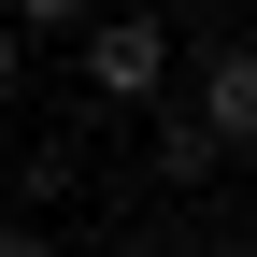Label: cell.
<instances>
[{"mask_svg":"<svg viewBox=\"0 0 257 257\" xmlns=\"http://www.w3.org/2000/svg\"><path fill=\"white\" fill-rule=\"evenodd\" d=\"M86 43V100H172V15H157V0H100V15L72 29Z\"/></svg>","mask_w":257,"mask_h":257,"instance_id":"obj_1","label":"cell"},{"mask_svg":"<svg viewBox=\"0 0 257 257\" xmlns=\"http://www.w3.org/2000/svg\"><path fill=\"white\" fill-rule=\"evenodd\" d=\"M186 114L214 128V157H257V43H214L200 86H186Z\"/></svg>","mask_w":257,"mask_h":257,"instance_id":"obj_2","label":"cell"},{"mask_svg":"<svg viewBox=\"0 0 257 257\" xmlns=\"http://www.w3.org/2000/svg\"><path fill=\"white\" fill-rule=\"evenodd\" d=\"M143 172L172 186V200H200V186L229 172V157H214V128H200V114H143Z\"/></svg>","mask_w":257,"mask_h":257,"instance_id":"obj_3","label":"cell"},{"mask_svg":"<svg viewBox=\"0 0 257 257\" xmlns=\"http://www.w3.org/2000/svg\"><path fill=\"white\" fill-rule=\"evenodd\" d=\"M72 200V143H29V172H15V214H57Z\"/></svg>","mask_w":257,"mask_h":257,"instance_id":"obj_4","label":"cell"},{"mask_svg":"<svg viewBox=\"0 0 257 257\" xmlns=\"http://www.w3.org/2000/svg\"><path fill=\"white\" fill-rule=\"evenodd\" d=\"M0 15H15L29 43H57V29H86V15H100V0H0Z\"/></svg>","mask_w":257,"mask_h":257,"instance_id":"obj_5","label":"cell"},{"mask_svg":"<svg viewBox=\"0 0 257 257\" xmlns=\"http://www.w3.org/2000/svg\"><path fill=\"white\" fill-rule=\"evenodd\" d=\"M0 257H57V229L43 214H0Z\"/></svg>","mask_w":257,"mask_h":257,"instance_id":"obj_6","label":"cell"},{"mask_svg":"<svg viewBox=\"0 0 257 257\" xmlns=\"http://www.w3.org/2000/svg\"><path fill=\"white\" fill-rule=\"evenodd\" d=\"M15 86H29V29L0 15V100H15Z\"/></svg>","mask_w":257,"mask_h":257,"instance_id":"obj_7","label":"cell"},{"mask_svg":"<svg viewBox=\"0 0 257 257\" xmlns=\"http://www.w3.org/2000/svg\"><path fill=\"white\" fill-rule=\"evenodd\" d=\"M114 257H186V243H172V229H128V243H114Z\"/></svg>","mask_w":257,"mask_h":257,"instance_id":"obj_8","label":"cell"},{"mask_svg":"<svg viewBox=\"0 0 257 257\" xmlns=\"http://www.w3.org/2000/svg\"><path fill=\"white\" fill-rule=\"evenodd\" d=\"M186 257H257V243H243V229H214V243H186Z\"/></svg>","mask_w":257,"mask_h":257,"instance_id":"obj_9","label":"cell"}]
</instances>
